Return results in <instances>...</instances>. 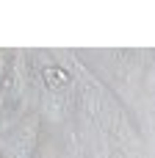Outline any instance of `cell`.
<instances>
[{
  "instance_id": "cell-1",
  "label": "cell",
  "mask_w": 155,
  "mask_h": 158,
  "mask_svg": "<svg viewBox=\"0 0 155 158\" xmlns=\"http://www.w3.org/2000/svg\"><path fill=\"white\" fill-rule=\"evenodd\" d=\"M44 75H47V83H50V86H61V83L67 81V75H64L61 69H44Z\"/></svg>"
}]
</instances>
